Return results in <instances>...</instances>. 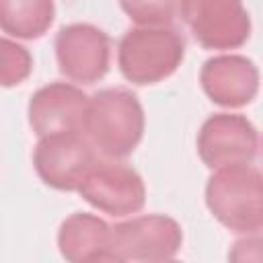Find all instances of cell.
Listing matches in <instances>:
<instances>
[{"instance_id":"1","label":"cell","mask_w":263,"mask_h":263,"mask_svg":"<svg viewBox=\"0 0 263 263\" xmlns=\"http://www.w3.org/2000/svg\"><path fill=\"white\" fill-rule=\"evenodd\" d=\"M144 127V107L129 88L109 86L88 97L82 134L105 158L129 156L142 142Z\"/></svg>"},{"instance_id":"2","label":"cell","mask_w":263,"mask_h":263,"mask_svg":"<svg viewBox=\"0 0 263 263\" xmlns=\"http://www.w3.org/2000/svg\"><path fill=\"white\" fill-rule=\"evenodd\" d=\"M210 214L234 234H259L263 228V177L253 164L216 168L205 183Z\"/></svg>"},{"instance_id":"3","label":"cell","mask_w":263,"mask_h":263,"mask_svg":"<svg viewBox=\"0 0 263 263\" xmlns=\"http://www.w3.org/2000/svg\"><path fill=\"white\" fill-rule=\"evenodd\" d=\"M185 58V39L173 27H134L117 45L121 76L136 84H156L177 72Z\"/></svg>"},{"instance_id":"4","label":"cell","mask_w":263,"mask_h":263,"mask_svg":"<svg viewBox=\"0 0 263 263\" xmlns=\"http://www.w3.org/2000/svg\"><path fill=\"white\" fill-rule=\"evenodd\" d=\"M183 245L181 224L164 214L132 216L111 226V253L115 261H171Z\"/></svg>"},{"instance_id":"5","label":"cell","mask_w":263,"mask_h":263,"mask_svg":"<svg viewBox=\"0 0 263 263\" xmlns=\"http://www.w3.org/2000/svg\"><path fill=\"white\" fill-rule=\"evenodd\" d=\"M76 191L88 205L113 218L138 214L146 203V187L140 173L117 158H97Z\"/></svg>"},{"instance_id":"6","label":"cell","mask_w":263,"mask_h":263,"mask_svg":"<svg viewBox=\"0 0 263 263\" xmlns=\"http://www.w3.org/2000/svg\"><path fill=\"white\" fill-rule=\"evenodd\" d=\"M179 14L205 49H236L251 37L242 0H179Z\"/></svg>"},{"instance_id":"7","label":"cell","mask_w":263,"mask_h":263,"mask_svg":"<svg viewBox=\"0 0 263 263\" xmlns=\"http://www.w3.org/2000/svg\"><path fill=\"white\" fill-rule=\"evenodd\" d=\"M95 160L97 150L82 132L41 136L33 150V166L37 177L47 187L58 191H76Z\"/></svg>"},{"instance_id":"8","label":"cell","mask_w":263,"mask_h":263,"mask_svg":"<svg viewBox=\"0 0 263 263\" xmlns=\"http://www.w3.org/2000/svg\"><path fill=\"white\" fill-rule=\"evenodd\" d=\"M197 154L212 171L236 164H253L259 154L257 127L245 115L214 113L199 127Z\"/></svg>"},{"instance_id":"9","label":"cell","mask_w":263,"mask_h":263,"mask_svg":"<svg viewBox=\"0 0 263 263\" xmlns=\"http://www.w3.org/2000/svg\"><path fill=\"white\" fill-rule=\"evenodd\" d=\"M60 72L78 84H95L109 72V35L90 23L64 25L53 41Z\"/></svg>"},{"instance_id":"10","label":"cell","mask_w":263,"mask_h":263,"mask_svg":"<svg viewBox=\"0 0 263 263\" xmlns=\"http://www.w3.org/2000/svg\"><path fill=\"white\" fill-rule=\"evenodd\" d=\"M199 82L205 97L226 109H238L259 92V70L253 60L238 53H220L203 62Z\"/></svg>"},{"instance_id":"11","label":"cell","mask_w":263,"mask_h":263,"mask_svg":"<svg viewBox=\"0 0 263 263\" xmlns=\"http://www.w3.org/2000/svg\"><path fill=\"white\" fill-rule=\"evenodd\" d=\"M88 97L68 82L37 88L27 105V119L37 138L60 132H82Z\"/></svg>"},{"instance_id":"12","label":"cell","mask_w":263,"mask_h":263,"mask_svg":"<svg viewBox=\"0 0 263 263\" xmlns=\"http://www.w3.org/2000/svg\"><path fill=\"white\" fill-rule=\"evenodd\" d=\"M58 249L72 263L115 261L111 253V226L86 212H74L60 224Z\"/></svg>"},{"instance_id":"13","label":"cell","mask_w":263,"mask_h":263,"mask_svg":"<svg viewBox=\"0 0 263 263\" xmlns=\"http://www.w3.org/2000/svg\"><path fill=\"white\" fill-rule=\"evenodd\" d=\"M55 18L53 0H0V31L16 39L43 37Z\"/></svg>"},{"instance_id":"14","label":"cell","mask_w":263,"mask_h":263,"mask_svg":"<svg viewBox=\"0 0 263 263\" xmlns=\"http://www.w3.org/2000/svg\"><path fill=\"white\" fill-rule=\"evenodd\" d=\"M33 72L29 49L8 37H0V86L12 88L23 84Z\"/></svg>"},{"instance_id":"15","label":"cell","mask_w":263,"mask_h":263,"mask_svg":"<svg viewBox=\"0 0 263 263\" xmlns=\"http://www.w3.org/2000/svg\"><path fill=\"white\" fill-rule=\"evenodd\" d=\"M119 6L138 27H171L179 16V0H119Z\"/></svg>"}]
</instances>
